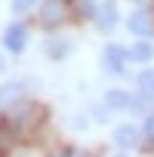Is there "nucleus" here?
<instances>
[{
	"label": "nucleus",
	"instance_id": "423d86ee",
	"mask_svg": "<svg viewBox=\"0 0 154 157\" xmlns=\"http://www.w3.org/2000/svg\"><path fill=\"white\" fill-rule=\"evenodd\" d=\"M114 22H117V6H114V3H99V10H96V25H99L102 31H111Z\"/></svg>",
	"mask_w": 154,
	"mask_h": 157
},
{
	"label": "nucleus",
	"instance_id": "6e6552de",
	"mask_svg": "<svg viewBox=\"0 0 154 157\" xmlns=\"http://www.w3.org/2000/svg\"><path fill=\"white\" fill-rule=\"evenodd\" d=\"M105 105H108L111 111H120V108H126V105H129V96H126L123 90H111V93L105 96Z\"/></svg>",
	"mask_w": 154,
	"mask_h": 157
},
{
	"label": "nucleus",
	"instance_id": "0eeeda50",
	"mask_svg": "<svg viewBox=\"0 0 154 157\" xmlns=\"http://www.w3.org/2000/svg\"><path fill=\"white\" fill-rule=\"evenodd\" d=\"M114 142H117L120 148H136V145H139V129L129 126V123H126V126H117V129H114Z\"/></svg>",
	"mask_w": 154,
	"mask_h": 157
},
{
	"label": "nucleus",
	"instance_id": "ddd939ff",
	"mask_svg": "<svg viewBox=\"0 0 154 157\" xmlns=\"http://www.w3.org/2000/svg\"><path fill=\"white\" fill-rule=\"evenodd\" d=\"M34 3H37V0H13V10H16L19 16H25V13H28Z\"/></svg>",
	"mask_w": 154,
	"mask_h": 157
},
{
	"label": "nucleus",
	"instance_id": "9d476101",
	"mask_svg": "<svg viewBox=\"0 0 154 157\" xmlns=\"http://www.w3.org/2000/svg\"><path fill=\"white\" fill-rule=\"evenodd\" d=\"M139 90H142L148 99H154V71H145V74L139 77Z\"/></svg>",
	"mask_w": 154,
	"mask_h": 157
},
{
	"label": "nucleus",
	"instance_id": "1a4fd4ad",
	"mask_svg": "<svg viewBox=\"0 0 154 157\" xmlns=\"http://www.w3.org/2000/svg\"><path fill=\"white\" fill-rule=\"evenodd\" d=\"M129 56H133V62H148L154 56V49H151V43H136L129 49Z\"/></svg>",
	"mask_w": 154,
	"mask_h": 157
},
{
	"label": "nucleus",
	"instance_id": "2eb2a0df",
	"mask_svg": "<svg viewBox=\"0 0 154 157\" xmlns=\"http://www.w3.org/2000/svg\"><path fill=\"white\" fill-rule=\"evenodd\" d=\"M80 10H83V13H93V16H96V0H80Z\"/></svg>",
	"mask_w": 154,
	"mask_h": 157
},
{
	"label": "nucleus",
	"instance_id": "f257e3e1",
	"mask_svg": "<svg viewBox=\"0 0 154 157\" xmlns=\"http://www.w3.org/2000/svg\"><path fill=\"white\" fill-rule=\"evenodd\" d=\"M25 96H28V86L22 80H10L0 86V108H16L19 102H25Z\"/></svg>",
	"mask_w": 154,
	"mask_h": 157
},
{
	"label": "nucleus",
	"instance_id": "20e7f679",
	"mask_svg": "<svg viewBox=\"0 0 154 157\" xmlns=\"http://www.w3.org/2000/svg\"><path fill=\"white\" fill-rule=\"evenodd\" d=\"M126 56H129V52H123L120 46H108V49L102 52V68H105V71L120 74V71H123V65H126Z\"/></svg>",
	"mask_w": 154,
	"mask_h": 157
},
{
	"label": "nucleus",
	"instance_id": "f03ea898",
	"mask_svg": "<svg viewBox=\"0 0 154 157\" xmlns=\"http://www.w3.org/2000/svg\"><path fill=\"white\" fill-rule=\"evenodd\" d=\"M25 43H28V28H25V25H10V28L3 31V46H6L10 52H22Z\"/></svg>",
	"mask_w": 154,
	"mask_h": 157
},
{
	"label": "nucleus",
	"instance_id": "4468645a",
	"mask_svg": "<svg viewBox=\"0 0 154 157\" xmlns=\"http://www.w3.org/2000/svg\"><path fill=\"white\" fill-rule=\"evenodd\" d=\"M145 136L154 142V114H148V120H145Z\"/></svg>",
	"mask_w": 154,
	"mask_h": 157
},
{
	"label": "nucleus",
	"instance_id": "7ed1b4c3",
	"mask_svg": "<svg viewBox=\"0 0 154 157\" xmlns=\"http://www.w3.org/2000/svg\"><path fill=\"white\" fill-rule=\"evenodd\" d=\"M62 16H65V0H46L43 10H40V22L46 28H56L62 22Z\"/></svg>",
	"mask_w": 154,
	"mask_h": 157
},
{
	"label": "nucleus",
	"instance_id": "39448f33",
	"mask_svg": "<svg viewBox=\"0 0 154 157\" xmlns=\"http://www.w3.org/2000/svg\"><path fill=\"white\" fill-rule=\"evenodd\" d=\"M129 31H133V34H142V37H148V34L154 31V19H151V13H145V10H136V13L129 16Z\"/></svg>",
	"mask_w": 154,
	"mask_h": 157
},
{
	"label": "nucleus",
	"instance_id": "f8f14e48",
	"mask_svg": "<svg viewBox=\"0 0 154 157\" xmlns=\"http://www.w3.org/2000/svg\"><path fill=\"white\" fill-rule=\"evenodd\" d=\"M10 145H13V132H10V126H0V154L10 151Z\"/></svg>",
	"mask_w": 154,
	"mask_h": 157
},
{
	"label": "nucleus",
	"instance_id": "9b49d317",
	"mask_svg": "<svg viewBox=\"0 0 154 157\" xmlns=\"http://www.w3.org/2000/svg\"><path fill=\"white\" fill-rule=\"evenodd\" d=\"M46 49H49V56H52V59H59V56H65L68 43H65V40H49V43H46Z\"/></svg>",
	"mask_w": 154,
	"mask_h": 157
}]
</instances>
